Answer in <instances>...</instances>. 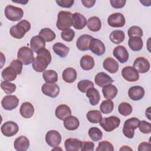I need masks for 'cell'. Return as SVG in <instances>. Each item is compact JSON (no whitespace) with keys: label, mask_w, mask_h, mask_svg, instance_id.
I'll list each match as a JSON object with an SVG mask.
<instances>
[{"label":"cell","mask_w":151,"mask_h":151,"mask_svg":"<svg viewBox=\"0 0 151 151\" xmlns=\"http://www.w3.org/2000/svg\"><path fill=\"white\" fill-rule=\"evenodd\" d=\"M114 108V103L111 100H106L102 101L100 106V111L104 114H109L112 112Z\"/></svg>","instance_id":"ab89813d"},{"label":"cell","mask_w":151,"mask_h":151,"mask_svg":"<svg viewBox=\"0 0 151 151\" xmlns=\"http://www.w3.org/2000/svg\"><path fill=\"white\" fill-rule=\"evenodd\" d=\"M87 25V20L84 15L79 12H75L73 14V27L76 29H82Z\"/></svg>","instance_id":"44dd1931"},{"label":"cell","mask_w":151,"mask_h":151,"mask_svg":"<svg viewBox=\"0 0 151 151\" xmlns=\"http://www.w3.org/2000/svg\"><path fill=\"white\" fill-rule=\"evenodd\" d=\"M12 2H15V3H19V4H22L23 5L26 4L28 1H24V0H20V1H15V0H12Z\"/></svg>","instance_id":"6f0895ef"},{"label":"cell","mask_w":151,"mask_h":151,"mask_svg":"<svg viewBox=\"0 0 151 151\" xmlns=\"http://www.w3.org/2000/svg\"><path fill=\"white\" fill-rule=\"evenodd\" d=\"M51 61V55L50 51L44 48L37 53L32 66L33 69L38 73L44 71Z\"/></svg>","instance_id":"6da1fadb"},{"label":"cell","mask_w":151,"mask_h":151,"mask_svg":"<svg viewBox=\"0 0 151 151\" xmlns=\"http://www.w3.org/2000/svg\"><path fill=\"white\" fill-rule=\"evenodd\" d=\"M125 18L124 15L119 12H116L111 14L108 19L107 23L111 27L114 28L122 27L125 24Z\"/></svg>","instance_id":"8fae6325"},{"label":"cell","mask_w":151,"mask_h":151,"mask_svg":"<svg viewBox=\"0 0 151 151\" xmlns=\"http://www.w3.org/2000/svg\"><path fill=\"white\" fill-rule=\"evenodd\" d=\"M55 2L58 4V6L62 8H70L73 6L74 3L73 0H60L55 1Z\"/></svg>","instance_id":"f5cc1de1"},{"label":"cell","mask_w":151,"mask_h":151,"mask_svg":"<svg viewBox=\"0 0 151 151\" xmlns=\"http://www.w3.org/2000/svg\"><path fill=\"white\" fill-rule=\"evenodd\" d=\"M1 87L3 90V91L8 94H12L16 90L15 84L6 81H4L1 82Z\"/></svg>","instance_id":"ee69618b"},{"label":"cell","mask_w":151,"mask_h":151,"mask_svg":"<svg viewBox=\"0 0 151 151\" xmlns=\"http://www.w3.org/2000/svg\"><path fill=\"white\" fill-rule=\"evenodd\" d=\"M90 50L94 54L100 56L104 54L106 47L101 40L93 38L90 45Z\"/></svg>","instance_id":"e0dca14e"},{"label":"cell","mask_w":151,"mask_h":151,"mask_svg":"<svg viewBox=\"0 0 151 151\" xmlns=\"http://www.w3.org/2000/svg\"><path fill=\"white\" fill-rule=\"evenodd\" d=\"M63 123L65 128L68 130H75L80 125L78 119L76 117L71 115L65 118L64 120Z\"/></svg>","instance_id":"f546056e"},{"label":"cell","mask_w":151,"mask_h":151,"mask_svg":"<svg viewBox=\"0 0 151 151\" xmlns=\"http://www.w3.org/2000/svg\"><path fill=\"white\" fill-rule=\"evenodd\" d=\"M120 124V119L114 116L104 117L100 122L101 127L107 132H111L117 128Z\"/></svg>","instance_id":"52a82bcc"},{"label":"cell","mask_w":151,"mask_h":151,"mask_svg":"<svg viewBox=\"0 0 151 151\" xmlns=\"http://www.w3.org/2000/svg\"><path fill=\"white\" fill-rule=\"evenodd\" d=\"M140 120L136 117H132L124 122L123 133L124 135L129 138L132 139L134 137V130L138 127Z\"/></svg>","instance_id":"277c9868"},{"label":"cell","mask_w":151,"mask_h":151,"mask_svg":"<svg viewBox=\"0 0 151 151\" xmlns=\"http://www.w3.org/2000/svg\"><path fill=\"white\" fill-rule=\"evenodd\" d=\"M94 144L93 142L84 141L82 142V145L81 147V151H93L94 150Z\"/></svg>","instance_id":"f907efd6"},{"label":"cell","mask_w":151,"mask_h":151,"mask_svg":"<svg viewBox=\"0 0 151 151\" xmlns=\"http://www.w3.org/2000/svg\"><path fill=\"white\" fill-rule=\"evenodd\" d=\"M45 41L40 35H35L32 37L30 40V47L33 52L38 53L45 48Z\"/></svg>","instance_id":"ac0fdd59"},{"label":"cell","mask_w":151,"mask_h":151,"mask_svg":"<svg viewBox=\"0 0 151 151\" xmlns=\"http://www.w3.org/2000/svg\"><path fill=\"white\" fill-rule=\"evenodd\" d=\"M122 76L126 81L129 82L136 81L139 78V73L132 66L124 67L122 70Z\"/></svg>","instance_id":"7c38bea8"},{"label":"cell","mask_w":151,"mask_h":151,"mask_svg":"<svg viewBox=\"0 0 151 151\" xmlns=\"http://www.w3.org/2000/svg\"><path fill=\"white\" fill-rule=\"evenodd\" d=\"M118 110L121 115L123 116H128L132 113L133 108L129 103L123 102L119 104Z\"/></svg>","instance_id":"b9f144b4"},{"label":"cell","mask_w":151,"mask_h":151,"mask_svg":"<svg viewBox=\"0 0 151 151\" xmlns=\"http://www.w3.org/2000/svg\"><path fill=\"white\" fill-rule=\"evenodd\" d=\"M86 96L88 98L90 104L91 106L97 105L100 100V96L99 91L94 87H91L87 91Z\"/></svg>","instance_id":"83f0119b"},{"label":"cell","mask_w":151,"mask_h":151,"mask_svg":"<svg viewBox=\"0 0 151 151\" xmlns=\"http://www.w3.org/2000/svg\"><path fill=\"white\" fill-rule=\"evenodd\" d=\"M52 49L55 54L61 58L66 57L70 51V48L61 42H57L53 45Z\"/></svg>","instance_id":"1f68e13d"},{"label":"cell","mask_w":151,"mask_h":151,"mask_svg":"<svg viewBox=\"0 0 151 151\" xmlns=\"http://www.w3.org/2000/svg\"><path fill=\"white\" fill-rule=\"evenodd\" d=\"M1 130L2 133L5 136L12 137L18 132L19 127L15 122L8 121L2 125Z\"/></svg>","instance_id":"9c48e42d"},{"label":"cell","mask_w":151,"mask_h":151,"mask_svg":"<svg viewBox=\"0 0 151 151\" xmlns=\"http://www.w3.org/2000/svg\"><path fill=\"white\" fill-rule=\"evenodd\" d=\"M88 136L94 142H97L102 139L103 133L100 129L96 127H92L88 130Z\"/></svg>","instance_id":"60d3db41"},{"label":"cell","mask_w":151,"mask_h":151,"mask_svg":"<svg viewBox=\"0 0 151 151\" xmlns=\"http://www.w3.org/2000/svg\"><path fill=\"white\" fill-rule=\"evenodd\" d=\"M96 151H113L114 147L113 145L108 141L104 140L99 142Z\"/></svg>","instance_id":"bcb514c9"},{"label":"cell","mask_w":151,"mask_h":151,"mask_svg":"<svg viewBox=\"0 0 151 151\" xmlns=\"http://www.w3.org/2000/svg\"><path fill=\"white\" fill-rule=\"evenodd\" d=\"M81 2L85 7L89 8L93 7L94 5L96 3V1L95 0H82Z\"/></svg>","instance_id":"11a10c76"},{"label":"cell","mask_w":151,"mask_h":151,"mask_svg":"<svg viewBox=\"0 0 151 151\" xmlns=\"http://www.w3.org/2000/svg\"><path fill=\"white\" fill-rule=\"evenodd\" d=\"M109 38L114 44H119L124 40L125 34L122 30H114L110 33Z\"/></svg>","instance_id":"e575fe53"},{"label":"cell","mask_w":151,"mask_h":151,"mask_svg":"<svg viewBox=\"0 0 151 151\" xmlns=\"http://www.w3.org/2000/svg\"><path fill=\"white\" fill-rule=\"evenodd\" d=\"M143 40L139 37H130L128 41V45L133 51H139L143 48Z\"/></svg>","instance_id":"4dcf8cb0"},{"label":"cell","mask_w":151,"mask_h":151,"mask_svg":"<svg viewBox=\"0 0 151 151\" xmlns=\"http://www.w3.org/2000/svg\"><path fill=\"white\" fill-rule=\"evenodd\" d=\"M29 146V141L25 136L18 137L14 143V147L15 149L18 151H25L28 149Z\"/></svg>","instance_id":"7402d4cb"},{"label":"cell","mask_w":151,"mask_h":151,"mask_svg":"<svg viewBox=\"0 0 151 151\" xmlns=\"http://www.w3.org/2000/svg\"><path fill=\"white\" fill-rule=\"evenodd\" d=\"M45 142L51 147H57L61 142V136L60 133L55 130L48 131L45 134Z\"/></svg>","instance_id":"ba28073f"},{"label":"cell","mask_w":151,"mask_h":151,"mask_svg":"<svg viewBox=\"0 0 151 151\" xmlns=\"http://www.w3.org/2000/svg\"><path fill=\"white\" fill-rule=\"evenodd\" d=\"M77 76V73L76 70L71 67H68L65 68L62 73L63 80L67 83H74Z\"/></svg>","instance_id":"4316f807"},{"label":"cell","mask_w":151,"mask_h":151,"mask_svg":"<svg viewBox=\"0 0 151 151\" xmlns=\"http://www.w3.org/2000/svg\"><path fill=\"white\" fill-rule=\"evenodd\" d=\"M80 64L82 69L86 71H88L93 68L94 66V60L91 55L86 54L81 57Z\"/></svg>","instance_id":"f1b7e54d"},{"label":"cell","mask_w":151,"mask_h":151,"mask_svg":"<svg viewBox=\"0 0 151 151\" xmlns=\"http://www.w3.org/2000/svg\"><path fill=\"white\" fill-rule=\"evenodd\" d=\"M133 67L140 73H146L150 69V63L146 58L139 57L135 59L133 64Z\"/></svg>","instance_id":"5bb4252c"},{"label":"cell","mask_w":151,"mask_h":151,"mask_svg":"<svg viewBox=\"0 0 151 151\" xmlns=\"http://www.w3.org/2000/svg\"><path fill=\"white\" fill-rule=\"evenodd\" d=\"M151 150V145L150 143L142 142L140 143L138 147L139 151L142 150Z\"/></svg>","instance_id":"db71d44e"},{"label":"cell","mask_w":151,"mask_h":151,"mask_svg":"<svg viewBox=\"0 0 151 151\" xmlns=\"http://www.w3.org/2000/svg\"><path fill=\"white\" fill-rule=\"evenodd\" d=\"M19 113L24 118H31L34 113V107L31 103L24 102L20 107Z\"/></svg>","instance_id":"484cf974"},{"label":"cell","mask_w":151,"mask_h":151,"mask_svg":"<svg viewBox=\"0 0 151 151\" xmlns=\"http://www.w3.org/2000/svg\"><path fill=\"white\" fill-rule=\"evenodd\" d=\"M113 56L121 63H125L129 59V52L126 48L123 45L116 47L113 51Z\"/></svg>","instance_id":"2e32d148"},{"label":"cell","mask_w":151,"mask_h":151,"mask_svg":"<svg viewBox=\"0 0 151 151\" xmlns=\"http://www.w3.org/2000/svg\"><path fill=\"white\" fill-rule=\"evenodd\" d=\"M42 77L45 83H55L58 81L57 73L52 70H48L43 71Z\"/></svg>","instance_id":"8d00e7d4"},{"label":"cell","mask_w":151,"mask_h":151,"mask_svg":"<svg viewBox=\"0 0 151 151\" xmlns=\"http://www.w3.org/2000/svg\"><path fill=\"white\" fill-rule=\"evenodd\" d=\"M110 3L111 6L115 9L122 8L124 6L126 1V0H110Z\"/></svg>","instance_id":"816d5d0a"},{"label":"cell","mask_w":151,"mask_h":151,"mask_svg":"<svg viewBox=\"0 0 151 151\" xmlns=\"http://www.w3.org/2000/svg\"><path fill=\"white\" fill-rule=\"evenodd\" d=\"M122 150H132V149L129 147L128 146H123L120 149V151H122Z\"/></svg>","instance_id":"9f6ffc18"},{"label":"cell","mask_w":151,"mask_h":151,"mask_svg":"<svg viewBox=\"0 0 151 151\" xmlns=\"http://www.w3.org/2000/svg\"><path fill=\"white\" fill-rule=\"evenodd\" d=\"M128 95L132 100L139 101L144 97L145 90L139 86H132L129 89Z\"/></svg>","instance_id":"ffe728a7"},{"label":"cell","mask_w":151,"mask_h":151,"mask_svg":"<svg viewBox=\"0 0 151 151\" xmlns=\"http://www.w3.org/2000/svg\"><path fill=\"white\" fill-rule=\"evenodd\" d=\"M55 114L59 120H64L65 118L71 115V110L67 105L60 104L56 108Z\"/></svg>","instance_id":"d4e9b609"},{"label":"cell","mask_w":151,"mask_h":151,"mask_svg":"<svg viewBox=\"0 0 151 151\" xmlns=\"http://www.w3.org/2000/svg\"><path fill=\"white\" fill-rule=\"evenodd\" d=\"M128 36L129 38L132 37H141L143 36V31L142 28H140L138 26H132L130 27L127 31Z\"/></svg>","instance_id":"7dc6e473"},{"label":"cell","mask_w":151,"mask_h":151,"mask_svg":"<svg viewBox=\"0 0 151 151\" xmlns=\"http://www.w3.org/2000/svg\"><path fill=\"white\" fill-rule=\"evenodd\" d=\"M103 68L111 74L116 73L119 70V63L111 57L106 58L103 62Z\"/></svg>","instance_id":"cb8c5ba5"},{"label":"cell","mask_w":151,"mask_h":151,"mask_svg":"<svg viewBox=\"0 0 151 151\" xmlns=\"http://www.w3.org/2000/svg\"><path fill=\"white\" fill-rule=\"evenodd\" d=\"M86 117L88 122L96 124L100 123L103 119L101 112L97 110L88 111L86 114Z\"/></svg>","instance_id":"74e56055"},{"label":"cell","mask_w":151,"mask_h":151,"mask_svg":"<svg viewBox=\"0 0 151 151\" xmlns=\"http://www.w3.org/2000/svg\"><path fill=\"white\" fill-rule=\"evenodd\" d=\"M82 141L75 138H68L64 142L65 149L67 151H78L81 149Z\"/></svg>","instance_id":"603a6c76"},{"label":"cell","mask_w":151,"mask_h":151,"mask_svg":"<svg viewBox=\"0 0 151 151\" xmlns=\"http://www.w3.org/2000/svg\"><path fill=\"white\" fill-rule=\"evenodd\" d=\"M75 36V32L72 29H67L63 31L61 33V38L67 42H71L73 40Z\"/></svg>","instance_id":"f6af8a7d"},{"label":"cell","mask_w":151,"mask_h":151,"mask_svg":"<svg viewBox=\"0 0 151 151\" xmlns=\"http://www.w3.org/2000/svg\"><path fill=\"white\" fill-rule=\"evenodd\" d=\"M17 73L10 66L5 68L2 71V78L6 81H12L15 80L17 78Z\"/></svg>","instance_id":"d590c367"},{"label":"cell","mask_w":151,"mask_h":151,"mask_svg":"<svg viewBox=\"0 0 151 151\" xmlns=\"http://www.w3.org/2000/svg\"><path fill=\"white\" fill-rule=\"evenodd\" d=\"M17 58L24 65H29L34 60L33 51L28 47H22L18 50Z\"/></svg>","instance_id":"8992f818"},{"label":"cell","mask_w":151,"mask_h":151,"mask_svg":"<svg viewBox=\"0 0 151 151\" xmlns=\"http://www.w3.org/2000/svg\"><path fill=\"white\" fill-rule=\"evenodd\" d=\"M94 81L96 85L99 87H103L106 86L111 84L114 80L106 73L104 72H100L96 75Z\"/></svg>","instance_id":"d6986e66"},{"label":"cell","mask_w":151,"mask_h":151,"mask_svg":"<svg viewBox=\"0 0 151 151\" xmlns=\"http://www.w3.org/2000/svg\"><path fill=\"white\" fill-rule=\"evenodd\" d=\"M4 12L6 18L12 21L21 20L24 15V11L22 8L11 5H8L5 7Z\"/></svg>","instance_id":"5b68a950"},{"label":"cell","mask_w":151,"mask_h":151,"mask_svg":"<svg viewBox=\"0 0 151 151\" xmlns=\"http://www.w3.org/2000/svg\"><path fill=\"white\" fill-rule=\"evenodd\" d=\"M38 35L41 36L46 42L53 41L56 37L55 32L49 28H45L41 29Z\"/></svg>","instance_id":"f35d334b"},{"label":"cell","mask_w":151,"mask_h":151,"mask_svg":"<svg viewBox=\"0 0 151 151\" xmlns=\"http://www.w3.org/2000/svg\"><path fill=\"white\" fill-rule=\"evenodd\" d=\"M88 28L93 32L99 31L101 27V22L100 18L96 16L90 17L87 21Z\"/></svg>","instance_id":"d6a6232c"},{"label":"cell","mask_w":151,"mask_h":151,"mask_svg":"<svg viewBox=\"0 0 151 151\" xmlns=\"http://www.w3.org/2000/svg\"><path fill=\"white\" fill-rule=\"evenodd\" d=\"M73 14L69 11H60L57 16V28L62 31L69 29L73 24Z\"/></svg>","instance_id":"3957f363"},{"label":"cell","mask_w":151,"mask_h":151,"mask_svg":"<svg viewBox=\"0 0 151 151\" xmlns=\"http://www.w3.org/2000/svg\"><path fill=\"white\" fill-rule=\"evenodd\" d=\"M150 107H148V108H147V109L146 110V116H147V114H149V115H148V119L150 120L151 119H150Z\"/></svg>","instance_id":"680465c9"},{"label":"cell","mask_w":151,"mask_h":151,"mask_svg":"<svg viewBox=\"0 0 151 151\" xmlns=\"http://www.w3.org/2000/svg\"><path fill=\"white\" fill-rule=\"evenodd\" d=\"M30 28V22L27 20L23 19L19 21L17 25L12 26L10 28L9 33L14 38L22 39Z\"/></svg>","instance_id":"7a4b0ae2"},{"label":"cell","mask_w":151,"mask_h":151,"mask_svg":"<svg viewBox=\"0 0 151 151\" xmlns=\"http://www.w3.org/2000/svg\"><path fill=\"white\" fill-rule=\"evenodd\" d=\"M102 93L104 98L109 100H111L117 96V88L116 86L111 84L103 87L102 89Z\"/></svg>","instance_id":"836d02e7"},{"label":"cell","mask_w":151,"mask_h":151,"mask_svg":"<svg viewBox=\"0 0 151 151\" xmlns=\"http://www.w3.org/2000/svg\"><path fill=\"white\" fill-rule=\"evenodd\" d=\"M19 99L14 95H7L4 97L1 101L2 107L6 110H12L17 107Z\"/></svg>","instance_id":"30bf717a"},{"label":"cell","mask_w":151,"mask_h":151,"mask_svg":"<svg viewBox=\"0 0 151 151\" xmlns=\"http://www.w3.org/2000/svg\"><path fill=\"white\" fill-rule=\"evenodd\" d=\"M22 64L19 60H14L11 61L9 66L15 71L17 74H20L22 70Z\"/></svg>","instance_id":"681fc988"},{"label":"cell","mask_w":151,"mask_h":151,"mask_svg":"<svg viewBox=\"0 0 151 151\" xmlns=\"http://www.w3.org/2000/svg\"><path fill=\"white\" fill-rule=\"evenodd\" d=\"M41 91L44 94L51 98L58 96L60 93V87L55 83H44L41 87Z\"/></svg>","instance_id":"4fadbf2b"},{"label":"cell","mask_w":151,"mask_h":151,"mask_svg":"<svg viewBox=\"0 0 151 151\" xmlns=\"http://www.w3.org/2000/svg\"><path fill=\"white\" fill-rule=\"evenodd\" d=\"M93 86L94 83L88 80H82L77 84V87L79 91L84 93H86L89 88L93 87Z\"/></svg>","instance_id":"7bdbcfd3"},{"label":"cell","mask_w":151,"mask_h":151,"mask_svg":"<svg viewBox=\"0 0 151 151\" xmlns=\"http://www.w3.org/2000/svg\"><path fill=\"white\" fill-rule=\"evenodd\" d=\"M138 127L139 130L144 134H149L151 132V124L145 120L140 121Z\"/></svg>","instance_id":"c3c4849f"},{"label":"cell","mask_w":151,"mask_h":151,"mask_svg":"<svg viewBox=\"0 0 151 151\" xmlns=\"http://www.w3.org/2000/svg\"><path fill=\"white\" fill-rule=\"evenodd\" d=\"M93 37L88 34L80 35L76 42L77 48L81 51H85L90 50V45Z\"/></svg>","instance_id":"9a60e30c"}]
</instances>
